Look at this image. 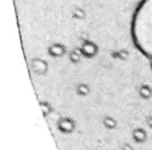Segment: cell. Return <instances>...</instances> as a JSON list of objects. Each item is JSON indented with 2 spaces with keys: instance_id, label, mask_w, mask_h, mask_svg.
<instances>
[{
  "instance_id": "cell-1",
  "label": "cell",
  "mask_w": 152,
  "mask_h": 150,
  "mask_svg": "<svg viewBox=\"0 0 152 150\" xmlns=\"http://www.w3.org/2000/svg\"><path fill=\"white\" fill-rule=\"evenodd\" d=\"M131 38L137 49L152 59V0H142L131 20Z\"/></svg>"
},
{
  "instance_id": "cell-2",
  "label": "cell",
  "mask_w": 152,
  "mask_h": 150,
  "mask_svg": "<svg viewBox=\"0 0 152 150\" xmlns=\"http://www.w3.org/2000/svg\"><path fill=\"white\" fill-rule=\"evenodd\" d=\"M75 127V122L71 118H68V117H64V118H61L57 121V128L63 133L73 132Z\"/></svg>"
},
{
  "instance_id": "cell-3",
  "label": "cell",
  "mask_w": 152,
  "mask_h": 150,
  "mask_svg": "<svg viewBox=\"0 0 152 150\" xmlns=\"http://www.w3.org/2000/svg\"><path fill=\"white\" fill-rule=\"evenodd\" d=\"M80 51L83 56L88 57V59H92V57H94L98 53V47L95 43L87 41V42H85L83 44Z\"/></svg>"
},
{
  "instance_id": "cell-4",
  "label": "cell",
  "mask_w": 152,
  "mask_h": 150,
  "mask_svg": "<svg viewBox=\"0 0 152 150\" xmlns=\"http://www.w3.org/2000/svg\"><path fill=\"white\" fill-rule=\"evenodd\" d=\"M31 68L38 75H45L48 71V64L46 61L41 59H34L31 61Z\"/></svg>"
},
{
  "instance_id": "cell-5",
  "label": "cell",
  "mask_w": 152,
  "mask_h": 150,
  "mask_svg": "<svg viewBox=\"0 0 152 150\" xmlns=\"http://www.w3.org/2000/svg\"><path fill=\"white\" fill-rule=\"evenodd\" d=\"M48 53L52 57H61L66 53V48L61 44H53L48 48Z\"/></svg>"
},
{
  "instance_id": "cell-6",
  "label": "cell",
  "mask_w": 152,
  "mask_h": 150,
  "mask_svg": "<svg viewBox=\"0 0 152 150\" xmlns=\"http://www.w3.org/2000/svg\"><path fill=\"white\" fill-rule=\"evenodd\" d=\"M132 139L137 143H144L147 140V132L143 128H135L132 131Z\"/></svg>"
},
{
  "instance_id": "cell-7",
  "label": "cell",
  "mask_w": 152,
  "mask_h": 150,
  "mask_svg": "<svg viewBox=\"0 0 152 150\" xmlns=\"http://www.w3.org/2000/svg\"><path fill=\"white\" fill-rule=\"evenodd\" d=\"M139 95L141 98L148 100L152 97V89L148 85H142L139 89Z\"/></svg>"
},
{
  "instance_id": "cell-8",
  "label": "cell",
  "mask_w": 152,
  "mask_h": 150,
  "mask_svg": "<svg viewBox=\"0 0 152 150\" xmlns=\"http://www.w3.org/2000/svg\"><path fill=\"white\" fill-rule=\"evenodd\" d=\"M102 123H103L104 127L107 129H114L117 126V121L115 120V118H113L110 116L104 117L103 120H102Z\"/></svg>"
},
{
  "instance_id": "cell-9",
  "label": "cell",
  "mask_w": 152,
  "mask_h": 150,
  "mask_svg": "<svg viewBox=\"0 0 152 150\" xmlns=\"http://www.w3.org/2000/svg\"><path fill=\"white\" fill-rule=\"evenodd\" d=\"M76 93L80 96H87L90 94V87L87 83H79L76 87Z\"/></svg>"
},
{
  "instance_id": "cell-10",
  "label": "cell",
  "mask_w": 152,
  "mask_h": 150,
  "mask_svg": "<svg viewBox=\"0 0 152 150\" xmlns=\"http://www.w3.org/2000/svg\"><path fill=\"white\" fill-rule=\"evenodd\" d=\"M81 56H83V53H81V51L74 50V51H72V52L70 53L69 59L73 64H77V63H79V61H81Z\"/></svg>"
},
{
  "instance_id": "cell-11",
  "label": "cell",
  "mask_w": 152,
  "mask_h": 150,
  "mask_svg": "<svg viewBox=\"0 0 152 150\" xmlns=\"http://www.w3.org/2000/svg\"><path fill=\"white\" fill-rule=\"evenodd\" d=\"M40 106H41V110H42L43 115H44L45 117L48 116V115L51 113V110H52V108H51V105L47 101L40 102Z\"/></svg>"
},
{
  "instance_id": "cell-12",
  "label": "cell",
  "mask_w": 152,
  "mask_h": 150,
  "mask_svg": "<svg viewBox=\"0 0 152 150\" xmlns=\"http://www.w3.org/2000/svg\"><path fill=\"white\" fill-rule=\"evenodd\" d=\"M122 150H134V149H133V147L130 144H124L122 147Z\"/></svg>"
},
{
  "instance_id": "cell-13",
  "label": "cell",
  "mask_w": 152,
  "mask_h": 150,
  "mask_svg": "<svg viewBox=\"0 0 152 150\" xmlns=\"http://www.w3.org/2000/svg\"><path fill=\"white\" fill-rule=\"evenodd\" d=\"M147 124L150 128H152V116H149L147 118Z\"/></svg>"
},
{
  "instance_id": "cell-14",
  "label": "cell",
  "mask_w": 152,
  "mask_h": 150,
  "mask_svg": "<svg viewBox=\"0 0 152 150\" xmlns=\"http://www.w3.org/2000/svg\"><path fill=\"white\" fill-rule=\"evenodd\" d=\"M150 67H151V69H152V59H150Z\"/></svg>"
}]
</instances>
